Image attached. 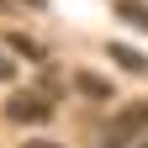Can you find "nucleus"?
Wrapping results in <instances>:
<instances>
[{
  "label": "nucleus",
  "instance_id": "nucleus-1",
  "mask_svg": "<svg viewBox=\"0 0 148 148\" xmlns=\"http://www.w3.org/2000/svg\"><path fill=\"white\" fill-rule=\"evenodd\" d=\"M0 116H5V122H48L53 116V106L42 101V95H5V106H0Z\"/></svg>",
  "mask_w": 148,
  "mask_h": 148
},
{
  "label": "nucleus",
  "instance_id": "nucleus-2",
  "mask_svg": "<svg viewBox=\"0 0 148 148\" xmlns=\"http://www.w3.org/2000/svg\"><path fill=\"white\" fill-rule=\"evenodd\" d=\"M116 138H132V132H148V101H138V106H127L122 116H116V127H111Z\"/></svg>",
  "mask_w": 148,
  "mask_h": 148
},
{
  "label": "nucleus",
  "instance_id": "nucleus-3",
  "mask_svg": "<svg viewBox=\"0 0 148 148\" xmlns=\"http://www.w3.org/2000/svg\"><path fill=\"white\" fill-rule=\"evenodd\" d=\"M74 90H79V95H90V101H111V79H101V74H90V69L74 74Z\"/></svg>",
  "mask_w": 148,
  "mask_h": 148
},
{
  "label": "nucleus",
  "instance_id": "nucleus-4",
  "mask_svg": "<svg viewBox=\"0 0 148 148\" xmlns=\"http://www.w3.org/2000/svg\"><path fill=\"white\" fill-rule=\"evenodd\" d=\"M106 53H111V64H122L127 74H148V58H143V53H132L127 42H106Z\"/></svg>",
  "mask_w": 148,
  "mask_h": 148
},
{
  "label": "nucleus",
  "instance_id": "nucleus-5",
  "mask_svg": "<svg viewBox=\"0 0 148 148\" xmlns=\"http://www.w3.org/2000/svg\"><path fill=\"white\" fill-rule=\"evenodd\" d=\"M111 11H116V16H122L127 27H138V32H148V5H143V0H116Z\"/></svg>",
  "mask_w": 148,
  "mask_h": 148
},
{
  "label": "nucleus",
  "instance_id": "nucleus-6",
  "mask_svg": "<svg viewBox=\"0 0 148 148\" xmlns=\"http://www.w3.org/2000/svg\"><path fill=\"white\" fill-rule=\"evenodd\" d=\"M5 48L11 53H27V58H42V42H32L27 32H5Z\"/></svg>",
  "mask_w": 148,
  "mask_h": 148
},
{
  "label": "nucleus",
  "instance_id": "nucleus-7",
  "mask_svg": "<svg viewBox=\"0 0 148 148\" xmlns=\"http://www.w3.org/2000/svg\"><path fill=\"white\" fill-rule=\"evenodd\" d=\"M58 90H64V79H58V74H42V101H48V95H58Z\"/></svg>",
  "mask_w": 148,
  "mask_h": 148
},
{
  "label": "nucleus",
  "instance_id": "nucleus-8",
  "mask_svg": "<svg viewBox=\"0 0 148 148\" xmlns=\"http://www.w3.org/2000/svg\"><path fill=\"white\" fill-rule=\"evenodd\" d=\"M0 79H16V64H11V53H0Z\"/></svg>",
  "mask_w": 148,
  "mask_h": 148
},
{
  "label": "nucleus",
  "instance_id": "nucleus-9",
  "mask_svg": "<svg viewBox=\"0 0 148 148\" xmlns=\"http://www.w3.org/2000/svg\"><path fill=\"white\" fill-rule=\"evenodd\" d=\"M21 148H64V143H48V138H21Z\"/></svg>",
  "mask_w": 148,
  "mask_h": 148
},
{
  "label": "nucleus",
  "instance_id": "nucleus-10",
  "mask_svg": "<svg viewBox=\"0 0 148 148\" xmlns=\"http://www.w3.org/2000/svg\"><path fill=\"white\" fill-rule=\"evenodd\" d=\"M27 5H32V11H42V5H48V0H27Z\"/></svg>",
  "mask_w": 148,
  "mask_h": 148
},
{
  "label": "nucleus",
  "instance_id": "nucleus-11",
  "mask_svg": "<svg viewBox=\"0 0 148 148\" xmlns=\"http://www.w3.org/2000/svg\"><path fill=\"white\" fill-rule=\"evenodd\" d=\"M11 5H16V0H0V11H11Z\"/></svg>",
  "mask_w": 148,
  "mask_h": 148
},
{
  "label": "nucleus",
  "instance_id": "nucleus-12",
  "mask_svg": "<svg viewBox=\"0 0 148 148\" xmlns=\"http://www.w3.org/2000/svg\"><path fill=\"white\" fill-rule=\"evenodd\" d=\"M143 148H148V143H143Z\"/></svg>",
  "mask_w": 148,
  "mask_h": 148
}]
</instances>
